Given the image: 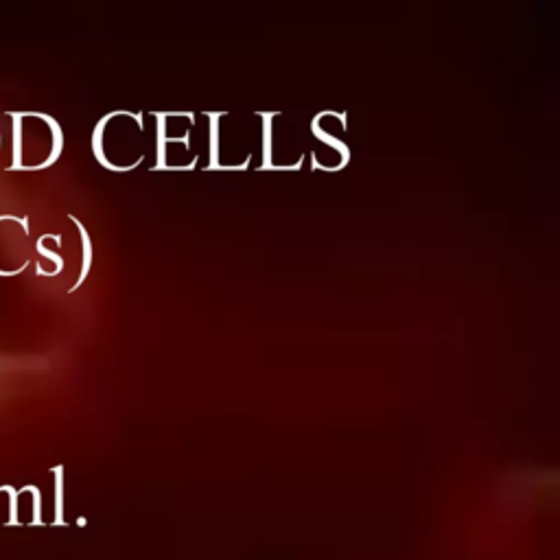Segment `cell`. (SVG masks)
<instances>
[{
  "label": "cell",
  "instance_id": "6da1fadb",
  "mask_svg": "<svg viewBox=\"0 0 560 560\" xmlns=\"http://www.w3.org/2000/svg\"><path fill=\"white\" fill-rule=\"evenodd\" d=\"M11 118V164L7 171H42L63 149L59 122L42 112H7Z\"/></svg>",
  "mask_w": 560,
  "mask_h": 560
},
{
  "label": "cell",
  "instance_id": "7a4b0ae2",
  "mask_svg": "<svg viewBox=\"0 0 560 560\" xmlns=\"http://www.w3.org/2000/svg\"><path fill=\"white\" fill-rule=\"evenodd\" d=\"M28 252V219L0 214V276L22 273L31 262Z\"/></svg>",
  "mask_w": 560,
  "mask_h": 560
},
{
  "label": "cell",
  "instance_id": "3957f363",
  "mask_svg": "<svg viewBox=\"0 0 560 560\" xmlns=\"http://www.w3.org/2000/svg\"><path fill=\"white\" fill-rule=\"evenodd\" d=\"M70 221L79 228V236H81V243H83V262H81V273H79V280L70 287V291H74V289H79V287L83 284V280H85V276H88V271H90V265H92V245H90V236H88V232H85L83 223H81L77 217H72V214H70Z\"/></svg>",
  "mask_w": 560,
  "mask_h": 560
},
{
  "label": "cell",
  "instance_id": "277c9868",
  "mask_svg": "<svg viewBox=\"0 0 560 560\" xmlns=\"http://www.w3.org/2000/svg\"><path fill=\"white\" fill-rule=\"evenodd\" d=\"M35 252H37L39 256L48 258L50 262H55V269H52V271H48L46 276H57V273L63 269V258H61L57 252H52V249H48V247L44 245V236H39V238H37V243H35Z\"/></svg>",
  "mask_w": 560,
  "mask_h": 560
}]
</instances>
